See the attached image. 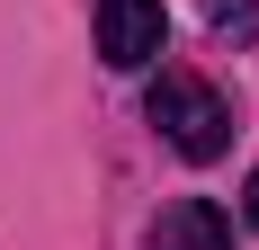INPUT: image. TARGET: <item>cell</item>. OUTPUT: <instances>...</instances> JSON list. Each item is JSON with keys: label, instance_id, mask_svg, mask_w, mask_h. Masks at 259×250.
<instances>
[{"label": "cell", "instance_id": "obj_3", "mask_svg": "<svg viewBox=\"0 0 259 250\" xmlns=\"http://www.w3.org/2000/svg\"><path fill=\"white\" fill-rule=\"evenodd\" d=\"M152 250H233V215L214 197H170L152 224Z\"/></svg>", "mask_w": 259, "mask_h": 250}, {"label": "cell", "instance_id": "obj_4", "mask_svg": "<svg viewBox=\"0 0 259 250\" xmlns=\"http://www.w3.org/2000/svg\"><path fill=\"white\" fill-rule=\"evenodd\" d=\"M241 205H250V224H259V170H250V188H241Z\"/></svg>", "mask_w": 259, "mask_h": 250}, {"label": "cell", "instance_id": "obj_1", "mask_svg": "<svg viewBox=\"0 0 259 250\" xmlns=\"http://www.w3.org/2000/svg\"><path fill=\"white\" fill-rule=\"evenodd\" d=\"M152 125H161V143L179 152V161H224V143H233V107L214 99L197 72H161L152 80Z\"/></svg>", "mask_w": 259, "mask_h": 250}, {"label": "cell", "instance_id": "obj_2", "mask_svg": "<svg viewBox=\"0 0 259 250\" xmlns=\"http://www.w3.org/2000/svg\"><path fill=\"white\" fill-rule=\"evenodd\" d=\"M161 45H170L161 0H99V54L116 63V72H143Z\"/></svg>", "mask_w": 259, "mask_h": 250}]
</instances>
